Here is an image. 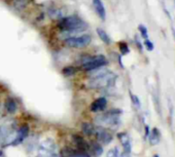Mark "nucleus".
I'll use <instances>...</instances> for the list:
<instances>
[{"label": "nucleus", "mask_w": 175, "mask_h": 157, "mask_svg": "<svg viewBox=\"0 0 175 157\" xmlns=\"http://www.w3.org/2000/svg\"><path fill=\"white\" fill-rule=\"evenodd\" d=\"M58 28L62 31V37L65 39L81 34L87 29V24L76 16H69L60 19Z\"/></svg>", "instance_id": "1"}, {"label": "nucleus", "mask_w": 175, "mask_h": 157, "mask_svg": "<svg viewBox=\"0 0 175 157\" xmlns=\"http://www.w3.org/2000/svg\"><path fill=\"white\" fill-rule=\"evenodd\" d=\"M116 76L111 72L105 73L104 75L100 76V77L93 78L90 80L89 86L91 89H103V87H110L114 86L115 82Z\"/></svg>", "instance_id": "2"}, {"label": "nucleus", "mask_w": 175, "mask_h": 157, "mask_svg": "<svg viewBox=\"0 0 175 157\" xmlns=\"http://www.w3.org/2000/svg\"><path fill=\"white\" fill-rule=\"evenodd\" d=\"M105 65H107V60L104 56H86L82 60V68L86 71L104 67Z\"/></svg>", "instance_id": "3"}, {"label": "nucleus", "mask_w": 175, "mask_h": 157, "mask_svg": "<svg viewBox=\"0 0 175 157\" xmlns=\"http://www.w3.org/2000/svg\"><path fill=\"white\" fill-rule=\"evenodd\" d=\"M121 114V111L119 109H114V110L109 111L106 114L99 116L96 119V122L99 125L102 126H114L116 124H119V115Z\"/></svg>", "instance_id": "4"}, {"label": "nucleus", "mask_w": 175, "mask_h": 157, "mask_svg": "<svg viewBox=\"0 0 175 157\" xmlns=\"http://www.w3.org/2000/svg\"><path fill=\"white\" fill-rule=\"evenodd\" d=\"M37 157H57V145L52 140H45L40 143Z\"/></svg>", "instance_id": "5"}, {"label": "nucleus", "mask_w": 175, "mask_h": 157, "mask_svg": "<svg viewBox=\"0 0 175 157\" xmlns=\"http://www.w3.org/2000/svg\"><path fill=\"white\" fill-rule=\"evenodd\" d=\"M91 40L92 38L90 35L82 34L77 37H70L65 39V44L69 47H73V48H82V47H86L90 44Z\"/></svg>", "instance_id": "6"}, {"label": "nucleus", "mask_w": 175, "mask_h": 157, "mask_svg": "<svg viewBox=\"0 0 175 157\" xmlns=\"http://www.w3.org/2000/svg\"><path fill=\"white\" fill-rule=\"evenodd\" d=\"M93 6L98 17L102 21H105V19H106V10H105L104 4L102 3L101 0H93Z\"/></svg>", "instance_id": "7"}, {"label": "nucleus", "mask_w": 175, "mask_h": 157, "mask_svg": "<svg viewBox=\"0 0 175 157\" xmlns=\"http://www.w3.org/2000/svg\"><path fill=\"white\" fill-rule=\"evenodd\" d=\"M28 133H29V127L27 125H23L22 127H20L19 130L17 131V136H16V139H14L13 145H17V144L22 143V142L27 138Z\"/></svg>", "instance_id": "8"}, {"label": "nucleus", "mask_w": 175, "mask_h": 157, "mask_svg": "<svg viewBox=\"0 0 175 157\" xmlns=\"http://www.w3.org/2000/svg\"><path fill=\"white\" fill-rule=\"evenodd\" d=\"M107 105V100L105 98H99L97 99L94 103L91 105V111L93 112H100L103 111L105 108H106Z\"/></svg>", "instance_id": "9"}, {"label": "nucleus", "mask_w": 175, "mask_h": 157, "mask_svg": "<svg viewBox=\"0 0 175 157\" xmlns=\"http://www.w3.org/2000/svg\"><path fill=\"white\" fill-rule=\"evenodd\" d=\"M96 134H97V139L98 141L102 142L103 144H109L112 141V136L109 133H107L106 130L104 129H98L96 130Z\"/></svg>", "instance_id": "10"}, {"label": "nucleus", "mask_w": 175, "mask_h": 157, "mask_svg": "<svg viewBox=\"0 0 175 157\" xmlns=\"http://www.w3.org/2000/svg\"><path fill=\"white\" fill-rule=\"evenodd\" d=\"M107 72H108V70L105 67H99V68H96V69H93V70L88 71V74H89L91 79H93V78L100 77V76L104 75L105 73H107Z\"/></svg>", "instance_id": "11"}, {"label": "nucleus", "mask_w": 175, "mask_h": 157, "mask_svg": "<svg viewBox=\"0 0 175 157\" xmlns=\"http://www.w3.org/2000/svg\"><path fill=\"white\" fill-rule=\"evenodd\" d=\"M149 142L151 145H158L160 143V131L158 129H154L151 130V133L148 134Z\"/></svg>", "instance_id": "12"}, {"label": "nucleus", "mask_w": 175, "mask_h": 157, "mask_svg": "<svg viewBox=\"0 0 175 157\" xmlns=\"http://www.w3.org/2000/svg\"><path fill=\"white\" fill-rule=\"evenodd\" d=\"M82 133L87 134V136H91V134H94L96 133V129H95V126L92 124V123L89 122H85L82 124Z\"/></svg>", "instance_id": "13"}, {"label": "nucleus", "mask_w": 175, "mask_h": 157, "mask_svg": "<svg viewBox=\"0 0 175 157\" xmlns=\"http://www.w3.org/2000/svg\"><path fill=\"white\" fill-rule=\"evenodd\" d=\"M12 131L13 130L10 129L8 126H1L0 127V143L5 142L7 137L9 136V134L12 133Z\"/></svg>", "instance_id": "14"}, {"label": "nucleus", "mask_w": 175, "mask_h": 157, "mask_svg": "<svg viewBox=\"0 0 175 157\" xmlns=\"http://www.w3.org/2000/svg\"><path fill=\"white\" fill-rule=\"evenodd\" d=\"M5 109H6V111L9 113V114H13V113L17 111L16 102H14L13 100H12V99H8V100L6 101V103H5Z\"/></svg>", "instance_id": "15"}, {"label": "nucleus", "mask_w": 175, "mask_h": 157, "mask_svg": "<svg viewBox=\"0 0 175 157\" xmlns=\"http://www.w3.org/2000/svg\"><path fill=\"white\" fill-rule=\"evenodd\" d=\"M73 140L75 142V145L77 146L78 149H81V150H86L88 148V144L86 143V141L83 140L82 137L79 136H74L73 137Z\"/></svg>", "instance_id": "16"}, {"label": "nucleus", "mask_w": 175, "mask_h": 157, "mask_svg": "<svg viewBox=\"0 0 175 157\" xmlns=\"http://www.w3.org/2000/svg\"><path fill=\"white\" fill-rule=\"evenodd\" d=\"M96 32H97L98 36H99V38H100L104 43H106V44H109V43H110V38H109L108 34H107V33L105 32L104 30H102V29L98 28L97 30H96Z\"/></svg>", "instance_id": "17"}, {"label": "nucleus", "mask_w": 175, "mask_h": 157, "mask_svg": "<svg viewBox=\"0 0 175 157\" xmlns=\"http://www.w3.org/2000/svg\"><path fill=\"white\" fill-rule=\"evenodd\" d=\"M93 153L96 157H99L102 155V153H103V148H102L99 144H95L93 145Z\"/></svg>", "instance_id": "18"}, {"label": "nucleus", "mask_w": 175, "mask_h": 157, "mask_svg": "<svg viewBox=\"0 0 175 157\" xmlns=\"http://www.w3.org/2000/svg\"><path fill=\"white\" fill-rule=\"evenodd\" d=\"M13 5L17 9H22L27 5V0H16L13 2Z\"/></svg>", "instance_id": "19"}, {"label": "nucleus", "mask_w": 175, "mask_h": 157, "mask_svg": "<svg viewBox=\"0 0 175 157\" xmlns=\"http://www.w3.org/2000/svg\"><path fill=\"white\" fill-rule=\"evenodd\" d=\"M76 72L74 67H65L63 69V74L65 76H72Z\"/></svg>", "instance_id": "20"}, {"label": "nucleus", "mask_w": 175, "mask_h": 157, "mask_svg": "<svg viewBox=\"0 0 175 157\" xmlns=\"http://www.w3.org/2000/svg\"><path fill=\"white\" fill-rule=\"evenodd\" d=\"M138 29H139L140 34H141L142 37L145 38V39H147L148 34H147V29H146V27L143 26V25H139V27H138Z\"/></svg>", "instance_id": "21"}, {"label": "nucleus", "mask_w": 175, "mask_h": 157, "mask_svg": "<svg viewBox=\"0 0 175 157\" xmlns=\"http://www.w3.org/2000/svg\"><path fill=\"white\" fill-rule=\"evenodd\" d=\"M119 49H121V53L123 54H127V53L130 52L129 46L127 45V43H125V42H121V43H119Z\"/></svg>", "instance_id": "22"}, {"label": "nucleus", "mask_w": 175, "mask_h": 157, "mask_svg": "<svg viewBox=\"0 0 175 157\" xmlns=\"http://www.w3.org/2000/svg\"><path fill=\"white\" fill-rule=\"evenodd\" d=\"M144 46L146 47V49L148 50V52H151V50H154L155 48V45H154V43H152L151 40H148V39H145V41H144Z\"/></svg>", "instance_id": "23"}, {"label": "nucleus", "mask_w": 175, "mask_h": 157, "mask_svg": "<svg viewBox=\"0 0 175 157\" xmlns=\"http://www.w3.org/2000/svg\"><path fill=\"white\" fill-rule=\"evenodd\" d=\"M74 154V152L69 148H65L63 151H62V155L63 157H72Z\"/></svg>", "instance_id": "24"}, {"label": "nucleus", "mask_w": 175, "mask_h": 157, "mask_svg": "<svg viewBox=\"0 0 175 157\" xmlns=\"http://www.w3.org/2000/svg\"><path fill=\"white\" fill-rule=\"evenodd\" d=\"M118 156H119V149L116 147L109 150L107 153V157H118Z\"/></svg>", "instance_id": "25"}, {"label": "nucleus", "mask_w": 175, "mask_h": 157, "mask_svg": "<svg viewBox=\"0 0 175 157\" xmlns=\"http://www.w3.org/2000/svg\"><path fill=\"white\" fill-rule=\"evenodd\" d=\"M131 99H132V101H133V104L136 106L137 108H140V101H139V99H138V97L135 96V94H131Z\"/></svg>", "instance_id": "26"}, {"label": "nucleus", "mask_w": 175, "mask_h": 157, "mask_svg": "<svg viewBox=\"0 0 175 157\" xmlns=\"http://www.w3.org/2000/svg\"><path fill=\"white\" fill-rule=\"evenodd\" d=\"M72 157H90V156L86 154V153H79V154H73Z\"/></svg>", "instance_id": "27"}, {"label": "nucleus", "mask_w": 175, "mask_h": 157, "mask_svg": "<svg viewBox=\"0 0 175 157\" xmlns=\"http://www.w3.org/2000/svg\"><path fill=\"white\" fill-rule=\"evenodd\" d=\"M121 157H131V152H127V151H124L122 153Z\"/></svg>", "instance_id": "28"}, {"label": "nucleus", "mask_w": 175, "mask_h": 157, "mask_svg": "<svg viewBox=\"0 0 175 157\" xmlns=\"http://www.w3.org/2000/svg\"><path fill=\"white\" fill-rule=\"evenodd\" d=\"M149 134V129L147 125H145V138H147Z\"/></svg>", "instance_id": "29"}, {"label": "nucleus", "mask_w": 175, "mask_h": 157, "mask_svg": "<svg viewBox=\"0 0 175 157\" xmlns=\"http://www.w3.org/2000/svg\"><path fill=\"white\" fill-rule=\"evenodd\" d=\"M172 33H173V36H174V40H175V30L172 29Z\"/></svg>", "instance_id": "30"}, {"label": "nucleus", "mask_w": 175, "mask_h": 157, "mask_svg": "<svg viewBox=\"0 0 175 157\" xmlns=\"http://www.w3.org/2000/svg\"><path fill=\"white\" fill-rule=\"evenodd\" d=\"M2 154H3V153H2V151L0 150V156H2Z\"/></svg>", "instance_id": "31"}, {"label": "nucleus", "mask_w": 175, "mask_h": 157, "mask_svg": "<svg viewBox=\"0 0 175 157\" xmlns=\"http://www.w3.org/2000/svg\"><path fill=\"white\" fill-rule=\"evenodd\" d=\"M152 157H160V156H159V155H154Z\"/></svg>", "instance_id": "32"}]
</instances>
